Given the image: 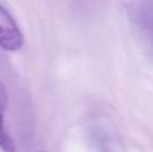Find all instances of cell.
I'll use <instances>...</instances> for the list:
<instances>
[{
	"label": "cell",
	"instance_id": "obj_1",
	"mask_svg": "<svg viewBox=\"0 0 153 152\" xmlns=\"http://www.w3.org/2000/svg\"><path fill=\"white\" fill-rule=\"evenodd\" d=\"M24 45V36L13 16L0 3V48L4 51H18Z\"/></svg>",
	"mask_w": 153,
	"mask_h": 152
},
{
	"label": "cell",
	"instance_id": "obj_2",
	"mask_svg": "<svg viewBox=\"0 0 153 152\" xmlns=\"http://www.w3.org/2000/svg\"><path fill=\"white\" fill-rule=\"evenodd\" d=\"M7 90L4 87V84L0 81V149L3 152H15V143L10 137V134L6 130V124H4V113L7 109Z\"/></svg>",
	"mask_w": 153,
	"mask_h": 152
}]
</instances>
